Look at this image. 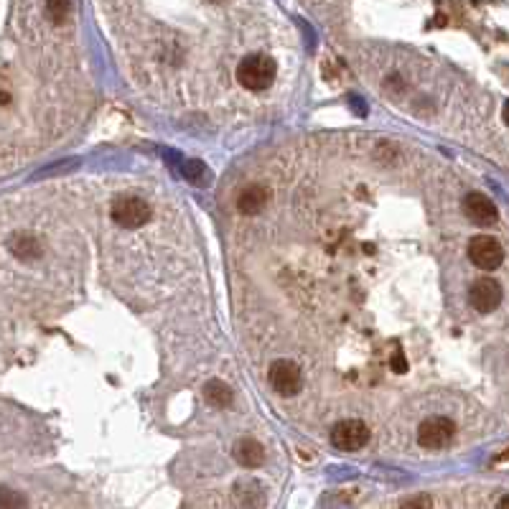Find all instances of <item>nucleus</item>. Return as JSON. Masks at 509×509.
Wrapping results in <instances>:
<instances>
[{
  "label": "nucleus",
  "instance_id": "5",
  "mask_svg": "<svg viewBox=\"0 0 509 509\" xmlns=\"http://www.w3.org/2000/svg\"><path fill=\"white\" fill-rule=\"evenodd\" d=\"M468 258H471V263L476 267H482V270H494V267L502 265L504 250L494 237L479 235V237H474L468 242Z\"/></svg>",
  "mask_w": 509,
  "mask_h": 509
},
{
  "label": "nucleus",
  "instance_id": "9",
  "mask_svg": "<svg viewBox=\"0 0 509 509\" xmlns=\"http://www.w3.org/2000/svg\"><path fill=\"white\" fill-rule=\"evenodd\" d=\"M235 461L244 468H258L265 461V448L260 446L255 438H242L235 446Z\"/></svg>",
  "mask_w": 509,
  "mask_h": 509
},
{
  "label": "nucleus",
  "instance_id": "7",
  "mask_svg": "<svg viewBox=\"0 0 509 509\" xmlns=\"http://www.w3.org/2000/svg\"><path fill=\"white\" fill-rule=\"evenodd\" d=\"M468 303L479 311V314H491L499 303H502V286L491 278H479L468 291Z\"/></svg>",
  "mask_w": 509,
  "mask_h": 509
},
{
  "label": "nucleus",
  "instance_id": "12",
  "mask_svg": "<svg viewBox=\"0 0 509 509\" xmlns=\"http://www.w3.org/2000/svg\"><path fill=\"white\" fill-rule=\"evenodd\" d=\"M204 398H207L209 405H214V407H227L232 403V390L224 382H219V379H211L204 387Z\"/></svg>",
  "mask_w": 509,
  "mask_h": 509
},
{
  "label": "nucleus",
  "instance_id": "16",
  "mask_svg": "<svg viewBox=\"0 0 509 509\" xmlns=\"http://www.w3.org/2000/svg\"><path fill=\"white\" fill-rule=\"evenodd\" d=\"M499 509H509V496H502V499H499Z\"/></svg>",
  "mask_w": 509,
  "mask_h": 509
},
{
  "label": "nucleus",
  "instance_id": "10",
  "mask_svg": "<svg viewBox=\"0 0 509 509\" xmlns=\"http://www.w3.org/2000/svg\"><path fill=\"white\" fill-rule=\"evenodd\" d=\"M267 188L260 186V183H252V186L242 188V194H239L237 199V209L242 211V214H260V211L265 209L267 204Z\"/></svg>",
  "mask_w": 509,
  "mask_h": 509
},
{
  "label": "nucleus",
  "instance_id": "4",
  "mask_svg": "<svg viewBox=\"0 0 509 509\" xmlns=\"http://www.w3.org/2000/svg\"><path fill=\"white\" fill-rule=\"evenodd\" d=\"M267 379H270L272 390L278 395H295L303 387V372L295 362H288V359H278V362L270 364V372H267Z\"/></svg>",
  "mask_w": 509,
  "mask_h": 509
},
{
  "label": "nucleus",
  "instance_id": "11",
  "mask_svg": "<svg viewBox=\"0 0 509 509\" xmlns=\"http://www.w3.org/2000/svg\"><path fill=\"white\" fill-rule=\"evenodd\" d=\"M8 247H11V252H13L15 258H21V260H36L41 255V244H39V239H36L34 235H28V232L13 235L11 242H8Z\"/></svg>",
  "mask_w": 509,
  "mask_h": 509
},
{
  "label": "nucleus",
  "instance_id": "14",
  "mask_svg": "<svg viewBox=\"0 0 509 509\" xmlns=\"http://www.w3.org/2000/svg\"><path fill=\"white\" fill-rule=\"evenodd\" d=\"M403 509H431V496H426V494L412 496V499H407V502L403 504Z\"/></svg>",
  "mask_w": 509,
  "mask_h": 509
},
{
  "label": "nucleus",
  "instance_id": "8",
  "mask_svg": "<svg viewBox=\"0 0 509 509\" xmlns=\"http://www.w3.org/2000/svg\"><path fill=\"white\" fill-rule=\"evenodd\" d=\"M463 214L471 219L474 224H482V227H489V224L496 222V207L494 202L489 199L487 194H482V191H471V194L463 196Z\"/></svg>",
  "mask_w": 509,
  "mask_h": 509
},
{
  "label": "nucleus",
  "instance_id": "15",
  "mask_svg": "<svg viewBox=\"0 0 509 509\" xmlns=\"http://www.w3.org/2000/svg\"><path fill=\"white\" fill-rule=\"evenodd\" d=\"M49 11L54 13V21H62L64 13L69 11V3H49Z\"/></svg>",
  "mask_w": 509,
  "mask_h": 509
},
{
  "label": "nucleus",
  "instance_id": "3",
  "mask_svg": "<svg viewBox=\"0 0 509 509\" xmlns=\"http://www.w3.org/2000/svg\"><path fill=\"white\" fill-rule=\"evenodd\" d=\"M456 433V426L451 418H443V415H433V418L423 420L418 428V443L423 448H431V451H440L451 443Z\"/></svg>",
  "mask_w": 509,
  "mask_h": 509
},
{
  "label": "nucleus",
  "instance_id": "6",
  "mask_svg": "<svg viewBox=\"0 0 509 509\" xmlns=\"http://www.w3.org/2000/svg\"><path fill=\"white\" fill-rule=\"evenodd\" d=\"M370 440V428L362 420H342L331 431V443L339 451H359Z\"/></svg>",
  "mask_w": 509,
  "mask_h": 509
},
{
  "label": "nucleus",
  "instance_id": "1",
  "mask_svg": "<svg viewBox=\"0 0 509 509\" xmlns=\"http://www.w3.org/2000/svg\"><path fill=\"white\" fill-rule=\"evenodd\" d=\"M278 74V67L272 62L270 56L265 54H250L247 59H242L237 67V79L242 87L252 92H263L267 90Z\"/></svg>",
  "mask_w": 509,
  "mask_h": 509
},
{
  "label": "nucleus",
  "instance_id": "2",
  "mask_svg": "<svg viewBox=\"0 0 509 509\" xmlns=\"http://www.w3.org/2000/svg\"><path fill=\"white\" fill-rule=\"evenodd\" d=\"M110 216L112 222L125 227V230H138L151 219V204L140 196H118L112 202Z\"/></svg>",
  "mask_w": 509,
  "mask_h": 509
},
{
  "label": "nucleus",
  "instance_id": "13",
  "mask_svg": "<svg viewBox=\"0 0 509 509\" xmlns=\"http://www.w3.org/2000/svg\"><path fill=\"white\" fill-rule=\"evenodd\" d=\"M0 509H26V496L11 487H0Z\"/></svg>",
  "mask_w": 509,
  "mask_h": 509
}]
</instances>
